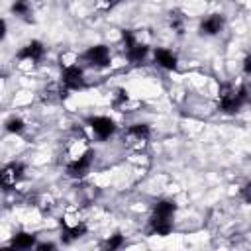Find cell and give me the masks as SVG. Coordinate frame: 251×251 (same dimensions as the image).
<instances>
[{
    "label": "cell",
    "mask_w": 251,
    "mask_h": 251,
    "mask_svg": "<svg viewBox=\"0 0 251 251\" xmlns=\"http://www.w3.org/2000/svg\"><path fill=\"white\" fill-rule=\"evenodd\" d=\"M241 104H243V100H241V96H239V90H235V88L224 84L222 90H220V108H222L224 112L231 114V112L239 110Z\"/></svg>",
    "instance_id": "obj_1"
},
{
    "label": "cell",
    "mask_w": 251,
    "mask_h": 251,
    "mask_svg": "<svg viewBox=\"0 0 251 251\" xmlns=\"http://www.w3.org/2000/svg\"><path fill=\"white\" fill-rule=\"evenodd\" d=\"M63 84L65 88H71V90H76V88H82L84 86V75L78 67H67L63 71Z\"/></svg>",
    "instance_id": "obj_2"
},
{
    "label": "cell",
    "mask_w": 251,
    "mask_h": 251,
    "mask_svg": "<svg viewBox=\"0 0 251 251\" xmlns=\"http://www.w3.org/2000/svg\"><path fill=\"white\" fill-rule=\"evenodd\" d=\"M84 57H86V61H88L90 65H94V67H106V65L110 63V51H108V47H104V45H94V47H90Z\"/></svg>",
    "instance_id": "obj_3"
},
{
    "label": "cell",
    "mask_w": 251,
    "mask_h": 251,
    "mask_svg": "<svg viewBox=\"0 0 251 251\" xmlns=\"http://www.w3.org/2000/svg\"><path fill=\"white\" fill-rule=\"evenodd\" d=\"M90 127H92V131L100 137V139H106V137H110L112 133H114V129H116V126H114V122L110 120V118H106V116H98V118H92L90 120Z\"/></svg>",
    "instance_id": "obj_4"
},
{
    "label": "cell",
    "mask_w": 251,
    "mask_h": 251,
    "mask_svg": "<svg viewBox=\"0 0 251 251\" xmlns=\"http://www.w3.org/2000/svg\"><path fill=\"white\" fill-rule=\"evenodd\" d=\"M90 163H92V151H86L84 155L76 157V159L67 167V173H69L71 176H82V175L88 173Z\"/></svg>",
    "instance_id": "obj_5"
},
{
    "label": "cell",
    "mask_w": 251,
    "mask_h": 251,
    "mask_svg": "<svg viewBox=\"0 0 251 251\" xmlns=\"http://www.w3.org/2000/svg\"><path fill=\"white\" fill-rule=\"evenodd\" d=\"M22 173H24V165H22V163H10V165L2 171V184H4L6 188H8V186H14V184L20 180Z\"/></svg>",
    "instance_id": "obj_6"
},
{
    "label": "cell",
    "mask_w": 251,
    "mask_h": 251,
    "mask_svg": "<svg viewBox=\"0 0 251 251\" xmlns=\"http://www.w3.org/2000/svg\"><path fill=\"white\" fill-rule=\"evenodd\" d=\"M222 27H224V18L218 16V14H214V16H208V18L202 22L200 31L206 33V35H216V33L222 31Z\"/></svg>",
    "instance_id": "obj_7"
},
{
    "label": "cell",
    "mask_w": 251,
    "mask_h": 251,
    "mask_svg": "<svg viewBox=\"0 0 251 251\" xmlns=\"http://www.w3.org/2000/svg\"><path fill=\"white\" fill-rule=\"evenodd\" d=\"M41 55H43V45L39 41H29L18 53L20 59H29V61H37V59H41Z\"/></svg>",
    "instance_id": "obj_8"
},
{
    "label": "cell",
    "mask_w": 251,
    "mask_h": 251,
    "mask_svg": "<svg viewBox=\"0 0 251 251\" xmlns=\"http://www.w3.org/2000/svg\"><path fill=\"white\" fill-rule=\"evenodd\" d=\"M173 214H175V204L169 200H161V202H157L151 220H171Z\"/></svg>",
    "instance_id": "obj_9"
},
{
    "label": "cell",
    "mask_w": 251,
    "mask_h": 251,
    "mask_svg": "<svg viewBox=\"0 0 251 251\" xmlns=\"http://www.w3.org/2000/svg\"><path fill=\"white\" fill-rule=\"evenodd\" d=\"M155 61H157L163 69H169V71L176 69V57H175V53L169 51V49H157V51H155Z\"/></svg>",
    "instance_id": "obj_10"
},
{
    "label": "cell",
    "mask_w": 251,
    "mask_h": 251,
    "mask_svg": "<svg viewBox=\"0 0 251 251\" xmlns=\"http://www.w3.org/2000/svg\"><path fill=\"white\" fill-rule=\"evenodd\" d=\"M127 137L133 139V141H147L149 137V127L145 124H133L129 129H127Z\"/></svg>",
    "instance_id": "obj_11"
},
{
    "label": "cell",
    "mask_w": 251,
    "mask_h": 251,
    "mask_svg": "<svg viewBox=\"0 0 251 251\" xmlns=\"http://www.w3.org/2000/svg\"><path fill=\"white\" fill-rule=\"evenodd\" d=\"M33 241H35V237L31 233H18L14 237V241H12V245L18 247V249H27V247L33 245Z\"/></svg>",
    "instance_id": "obj_12"
},
{
    "label": "cell",
    "mask_w": 251,
    "mask_h": 251,
    "mask_svg": "<svg viewBox=\"0 0 251 251\" xmlns=\"http://www.w3.org/2000/svg\"><path fill=\"white\" fill-rule=\"evenodd\" d=\"M169 24H171V27H173L176 33H182V29H184V16L175 10V12L169 14Z\"/></svg>",
    "instance_id": "obj_13"
},
{
    "label": "cell",
    "mask_w": 251,
    "mask_h": 251,
    "mask_svg": "<svg viewBox=\"0 0 251 251\" xmlns=\"http://www.w3.org/2000/svg\"><path fill=\"white\" fill-rule=\"evenodd\" d=\"M6 129H8V131H12V133H20V131L24 129V122H22L20 118H12V120H8Z\"/></svg>",
    "instance_id": "obj_14"
},
{
    "label": "cell",
    "mask_w": 251,
    "mask_h": 251,
    "mask_svg": "<svg viewBox=\"0 0 251 251\" xmlns=\"http://www.w3.org/2000/svg\"><path fill=\"white\" fill-rule=\"evenodd\" d=\"M12 10H14V14L25 16V14H27V10H29V6H27V2H25V0H16V2H14V6H12Z\"/></svg>",
    "instance_id": "obj_15"
},
{
    "label": "cell",
    "mask_w": 251,
    "mask_h": 251,
    "mask_svg": "<svg viewBox=\"0 0 251 251\" xmlns=\"http://www.w3.org/2000/svg\"><path fill=\"white\" fill-rule=\"evenodd\" d=\"M122 243H124V237H122V235H112V237L106 241V247H108V249H118Z\"/></svg>",
    "instance_id": "obj_16"
},
{
    "label": "cell",
    "mask_w": 251,
    "mask_h": 251,
    "mask_svg": "<svg viewBox=\"0 0 251 251\" xmlns=\"http://www.w3.org/2000/svg\"><path fill=\"white\" fill-rule=\"evenodd\" d=\"M241 198H243L247 204H251V184H247V186L241 188Z\"/></svg>",
    "instance_id": "obj_17"
},
{
    "label": "cell",
    "mask_w": 251,
    "mask_h": 251,
    "mask_svg": "<svg viewBox=\"0 0 251 251\" xmlns=\"http://www.w3.org/2000/svg\"><path fill=\"white\" fill-rule=\"evenodd\" d=\"M243 69H245V73H251V55L245 57V61H243Z\"/></svg>",
    "instance_id": "obj_18"
},
{
    "label": "cell",
    "mask_w": 251,
    "mask_h": 251,
    "mask_svg": "<svg viewBox=\"0 0 251 251\" xmlns=\"http://www.w3.org/2000/svg\"><path fill=\"white\" fill-rule=\"evenodd\" d=\"M53 247H55L53 243H41V245H39V249H41V251H45V249H53Z\"/></svg>",
    "instance_id": "obj_19"
}]
</instances>
